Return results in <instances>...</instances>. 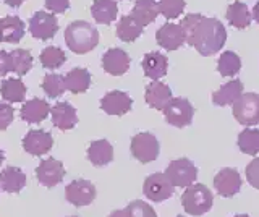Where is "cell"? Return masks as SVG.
I'll use <instances>...</instances> for the list:
<instances>
[{"mask_svg": "<svg viewBox=\"0 0 259 217\" xmlns=\"http://www.w3.org/2000/svg\"><path fill=\"white\" fill-rule=\"evenodd\" d=\"M42 67L47 70H55V68H60L65 62H67V55L65 52L60 49V47H55V46H49L46 49L40 52V57H39Z\"/></svg>", "mask_w": 259, "mask_h": 217, "instance_id": "d6a6232c", "label": "cell"}, {"mask_svg": "<svg viewBox=\"0 0 259 217\" xmlns=\"http://www.w3.org/2000/svg\"><path fill=\"white\" fill-rule=\"evenodd\" d=\"M65 86L73 94L86 93L91 86V73L86 68H73L65 75Z\"/></svg>", "mask_w": 259, "mask_h": 217, "instance_id": "484cf974", "label": "cell"}, {"mask_svg": "<svg viewBox=\"0 0 259 217\" xmlns=\"http://www.w3.org/2000/svg\"><path fill=\"white\" fill-rule=\"evenodd\" d=\"M174 191H175V187H174V183L168 180L165 172H156L149 175L143 185L144 196L154 201V203H162V201L168 199L174 195Z\"/></svg>", "mask_w": 259, "mask_h": 217, "instance_id": "52a82bcc", "label": "cell"}, {"mask_svg": "<svg viewBox=\"0 0 259 217\" xmlns=\"http://www.w3.org/2000/svg\"><path fill=\"white\" fill-rule=\"evenodd\" d=\"M130 55L123 49H109L102 55V68L112 76H121L125 75L130 68Z\"/></svg>", "mask_w": 259, "mask_h": 217, "instance_id": "9a60e30c", "label": "cell"}, {"mask_svg": "<svg viewBox=\"0 0 259 217\" xmlns=\"http://www.w3.org/2000/svg\"><path fill=\"white\" fill-rule=\"evenodd\" d=\"M215 191L224 198H232L241 190V177L237 168L225 167L214 177Z\"/></svg>", "mask_w": 259, "mask_h": 217, "instance_id": "7c38bea8", "label": "cell"}, {"mask_svg": "<svg viewBox=\"0 0 259 217\" xmlns=\"http://www.w3.org/2000/svg\"><path fill=\"white\" fill-rule=\"evenodd\" d=\"M185 10V0H159V13L164 18L174 20L178 18Z\"/></svg>", "mask_w": 259, "mask_h": 217, "instance_id": "d590c367", "label": "cell"}, {"mask_svg": "<svg viewBox=\"0 0 259 217\" xmlns=\"http://www.w3.org/2000/svg\"><path fill=\"white\" fill-rule=\"evenodd\" d=\"M144 98H146V102H148V106L157 110H164L167 107V104L174 99L172 90H170L165 83H160V81H152L146 86Z\"/></svg>", "mask_w": 259, "mask_h": 217, "instance_id": "e0dca14e", "label": "cell"}, {"mask_svg": "<svg viewBox=\"0 0 259 217\" xmlns=\"http://www.w3.org/2000/svg\"><path fill=\"white\" fill-rule=\"evenodd\" d=\"M214 204V195L206 185L202 183H193L188 188H185L182 195V206L185 212L190 215H204L209 212V209Z\"/></svg>", "mask_w": 259, "mask_h": 217, "instance_id": "3957f363", "label": "cell"}, {"mask_svg": "<svg viewBox=\"0 0 259 217\" xmlns=\"http://www.w3.org/2000/svg\"><path fill=\"white\" fill-rule=\"evenodd\" d=\"M26 187V173L18 167H5L0 172V188L7 193H20Z\"/></svg>", "mask_w": 259, "mask_h": 217, "instance_id": "44dd1931", "label": "cell"}, {"mask_svg": "<svg viewBox=\"0 0 259 217\" xmlns=\"http://www.w3.org/2000/svg\"><path fill=\"white\" fill-rule=\"evenodd\" d=\"M246 180L251 187L259 190V157L253 159L246 165Z\"/></svg>", "mask_w": 259, "mask_h": 217, "instance_id": "f35d334b", "label": "cell"}, {"mask_svg": "<svg viewBox=\"0 0 259 217\" xmlns=\"http://www.w3.org/2000/svg\"><path fill=\"white\" fill-rule=\"evenodd\" d=\"M217 70L222 76H235L241 70V59L232 51L224 52L217 62Z\"/></svg>", "mask_w": 259, "mask_h": 217, "instance_id": "1f68e13d", "label": "cell"}, {"mask_svg": "<svg viewBox=\"0 0 259 217\" xmlns=\"http://www.w3.org/2000/svg\"><path fill=\"white\" fill-rule=\"evenodd\" d=\"M159 15V4L156 0H138L132 9V17L140 26H148L152 21H156Z\"/></svg>", "mask_w": 259, "mask_h": 217, "instance_id": "ffe728a7", "label": "cell"}, {"mask_svg": "<svg viewBox=\"0 0 259 217\" xmlns=\"http://www.w3.org/2000/svg\"><path fill=\"white\" fill-rule=\"evenodd\" d=\"M232 217H249L248 214H237V215H232Z\"/></svg>", "mask_w": 259, "mask_h": 217, "instance_id": "bcb514c9", "label": "cell"}, {"mask_svg": "<svg viewBox=\"0 0 259 217\" xmlns=\"http://www.w3.org/2000/svg\"><path fill=\"white\" fill-rule=\"evenodd\" d=\"M109 217H130V214L125 207V209H117V211H113Z\"/></svg>", "mask_w": 259, "mask_h": 217, "instance_id": "b9f144b4", "label": "cell"}, {"mask_svg": "<svg viewBox=\"0 0 259 217\" xmlns=\"http://www.w3.org/2000/svg\"><path fill=\"white\" fill-rule=\"evenodd\" d=\"M91 13L96 23H99V25H110L118 15V5L115 0H94Z\"/></svg>", "mask_w": 259, "mask_h": 217, "instance_id": "d4e9b609", "label": "cell"}, {"mask_svg": "<svg viewBox=\"0 0 259 217\" xmlns=\"http://www.w3.org/2000/svg\"><path fill=\"white\" fill-rule=\"evenodd\" d=\"M0 29H2V41L16 44L24 36V23L18 17H5L0 20Z\"/></svg>", "mask_w": 259, "mask_h": 217, "instance_id": "4316f807", "label": "cell"}, {"mask_svg": "<svg viewBox=\"0 0 259 217\" xmlns=\"http://www.w3.org/2000/svg\"><path fill=\"white\" fill-rule=\"evenodd\" d=\"M65 177V167L60 160L54 157H47L40 160V164L36 168V179L40 185H44L47 188L57 187Z\"/></svg>", "mask_w": 259, "mask_h": 217, "instance_id": "8fae6325", "label": "cell"}, {"mask_svg": "<svg viewBox=\"0 0 259 217\" xmlns=\"http://www.w3.org/2000/svg\"><path fill=\"white\" fill-rule=\"evenodd\" d=\"M0 94L8 102H23L26 98V86L20 78H8L0 84Z\"/></svg>", "mask_w": 259, "mask_h": 217, "instance_id": "f1b7e54d", "label": "cell"}, {"mask_svg": "<svg viewBox=\"0 0 259 217\" xmlns=\"http://www.w3.org/2000/svg\"><path fill=\"white\" fill-rule=\"evenodd\" d=\"M12 71V57L5 51H0V78Z\"/></svg>", "mask_w": 259, "mask_h": 217, "instance_id": "60d3db41", "label": "cell"}, {"mask_svg": "<svg viewBox=\"0 0 259 217\" xmlns=\"http://www.w3.org/2000/svg\"><path fill=\"white\" fill-rule=\"evenodd\" d=\"M51 114H52L54 126H57L62 132L71 130V128H75V125L78 123L76 109L68 102H57L51 109Z\"/></svg>", "mask_w": 259, "mask_h": 217, "instance_id": "ac0fdd59", "label": "cell"}, {"mask_svg": "<svg viewBox=\"0 0 259 217\" xmlns=\"http://www.w3.org/2000/svg\"><path fill=\"white\" fill-rule=\"evenodd\" d=\"M47 10H51L54 15L65 13L70 9V0H46Z\"/></svg>", "mask_w": 259, "mask_h": 217, "instance_id": "ab89813d", "label": "cell"}, {"mask_svg": "<svg viewBox=\"0 0 259 217\" xmlns=\"http://www.w3.org/2000/svg\"><path fill=\"white\" fill-rule=\"evenodd\" d=\"M4 159H5V154H4V151H2V148H0V165H2V162H4Z\"/></svg>", "mask_w": 259, "mask_h": 217, "instance_id": "f6af8a7d", "label": "cell"}, {"mask_svg": "<svg viewBox=\"0 0 259 217\" xmlns=\"http://www.w3.org/2000/svg\"><path fill=\"white\" fill-rule=\"evenodd\" d=\"M132 154L136 160H140L141 164H149L152 160H156L159 156V141L157 138L149 132L138 133L132 138Z\"/></svg>", "mask_w": 259, "mask_h": 217, "instance_id": "5b68a950", "label": "cell"}, {"mask_svg": "<svg viewBox=\"0 0 259 217\" xmlns=\"http://www.w3.org/2000/svg\"><path fill=\"white\" fill-rule=\"evenodd\" d=\"M141 67L144 70V75L151 78L152 81H157L162 76L167 75L168 70V60L164 54L160 52H149L144 55L141 62Z\"/></svg>", "mask_w": 259, "mask_h": 217, "instance_id": "d6986e66", "label": "cell"}, {"mask_svg": "<svg viewBox=\"0 0 259 217\" xmlns=\"http://www.w3.org/2000/svg\"><path fill=\"white\" fill-rule=\"evenodd\" d=\"M227 20H229L230 26L237 29H245L251 25L253 17H251V13L245 4L233 2L232 5H229V9H227Z\"/></svg>", "mask_w": 259, "mask_h": 217, "instance_id": "83f0119b", "label": "cell"}, {"mask_svg": "<svg viewBox=\"0 0 259 217\" xmlns=\"http://www.w3.org/2000/svg\"><path fill=\"white\" fill-rule=\"evenodd\" d=\"M57 31H59V21H57L54 13L47 12H36L29 20V33L32 37L40 39V41H49L52 39Z\"/></svg>", "mask_w": 259, "mask_h": 217, "instance_id": "9c48e42d", "label": "cell"}, {"mask_svg": "<svg viewBox=\"0 0 259 217\" xmlns=\"http://www.w3.org/2000/svg\"><path fill=\"white\" fill-rule=\"evenodd\" d=\"M54 146V138L44 130H29L23 138V149L31 156H44Z\"/></svg>", "mask_w": 259, "mask_h": 217, "instance_id": "4fadbf2b", "label": "cell"}, {"mask_svg": "<svg viewBox=\"0 0 259 217\" xmlns=\"http://www.w3.org/2000/svg\"><path fill=\"white\" fill-rule=\"evenodd\" d=\"M12 57V71L18 76H24L32 68V57L31 52L26 49H15L10 52Z\"/></svg>", "mask_w": 259, "mask_h": 217, "instance_id": "836d02e7", "label": "cell"}, {"mask_svg": "<svg viewBox=\"0 0 259 217\" xmlns=\"http://www.w3.org/2000/svg\"><path fill=\"white\" fill-rule=\"evenodd\" d=\"M177 217H185V215H177Z\"/></svg>", "mask_w": 259, "mask_h": 217, "instance_id": "c3c4849f", "label": "cell"}, {"mask_svg": "<svg viewBox=\"0 0 259 217\" xmlns=\"http://www.w3.org/2000/svg\"><path fill=\"white\" fill-rule=\"evenodd\" d=\"M73 217H75V215H73Z\"/></svg>", "mask_w": 259, "mask_h": 217, "instance_id": "681fc988", "label": "cell"}, {"mask_svg": "<svg viewBox=\"0 0 259 217\" xmlns=\"http://www.w3.org/2000/svg\"><path fill=\"white\" fill-rule=\"evenodd\" d=\"M156 41L160 47H164L165 51H177L186 42L185 31L180 25L175 23H165L164 26H160L156 33Z\"/></svg>", "mask_w": 259, "mask_h": 217, "instance_id": "5bb4252c", "label": "cell"}, {"mask_svg": "<svg viewBox=\"0 0 259 217\" xmlns=\"http://www.w3.org/2000/svg\"><path fill=\"white\" fill-rule=\"evenodd\" d=\"M233 117L237 122L245 126H253L259 123V94L246 93L233 104Z\"/></svg>", "mask_w": 259, "mask_h": 217, "instance_id": "8992f818", "label": "cell"}, {"mask_svg": "<svg viewBox=\"0 0 259 217\" xmlns=\"http://www.w3.org/2000/svg\"><path fill=\"white\" fill-rule=\"evenodd\" d=\"M126 211L130 217H157L156 211L151 207V204H148L146 201H141V199L132 201V203L126 206Z\"/></svg>", "mask_w": 259, "mask_h": 217, "instance_id": "8d00e7d4", "label": "cell"}, {"mask_svg": "<svg viewBox=\"0 0 259 217\" xmlns=\"http://www.w3.org/2000/svg\"><path fill=\"white\" fill-rule=\"evenodd\" d=\"M165 175L177 188H188L198 179V168L190 159H175L165 168Z\"/></svg>", "mask_w": 259, "mask_h": 217, "instance_id": "277c9868", "label": "cell"}, {"mask_svg": "<svg viewBox=\"0 0 259 217\" xmlns=\"http://www.w3.org/2000/svg\"><path fill=\"white\" fill-rule=\"evenodd\" d=\"M42 90L49 96V98H59L65 91H67V86H65V76L57 75V73H47L42 79Z\"/></svg>", "mask_w": 259, "mask_h": 217, "instance_id": "e575fe53", "label": "cell"}, {"mask_svg": "<svg viewBox=\"0 0 259 217\" xmlns=\"http://www.w3.org/2000/svg\"><path fill=\"white\" fill-rule=\"evenodd\" d=\"M4 2H5L7 5L13 7V9H18V7L24 2V0H4Z\"/></svg>", "mask_w": 259, "mask_h": 217, "instance_id": "7bdbcfd3", "label": "cell"}, {"mask_svg": "<svg viewBox=\"0 0 259 217\" xmlns=\"http://www.w3.org/2000/svg\"><path fill=\"white\" fill-rule=\"evenodd\" d=\"M0 42H2V29H0Z\"/></svg>", "mask_w": 259, "mask_h": 217, "instance_id": "7dc6e473", "label": "cell"}, {"mask_svg": "<svg viewBox=\"0 0 259 217\" xmlns=\"http://www.w3.org/2000/svg\"><path fill=\"white\" fill-rule=\"evenodd\" d=\"M253 18H254V21H256V23H259V0L256 2L254 9H253Z\"/></svg>", "mask_w": 259, "mask_h": 217, "instance_id": "ee69618b", "label": "cell"}, {"mask_svg": "<svg viewBox=\"0 0 259 217\" xmlns=\"http://www.w3.org/2000/svg\"><path fill=\"white\" fill-rule=\"evenodd\" d=\"M162 112H164L167 122L177 128L191 125L193 115H194V109L191 106V102L183 98H174Z\"/></svg>", "mask_w": 259, "mask_h": 217, "instance_id": "ba28073f", "label": "cell"}, {"mask_svg": "<svg viewBox=\"0 0 259 217\" xmlns=\"http://www.w3.org/2000/svg\"><path fill=\"white\" fill-rule=\"evenodd\" d=\"M51 106L44 99H31L26 101L21 107V118L28 123H39L51 114Z\"/></svg>", "mask_w": 259, "mask_h": 217, "instance_id": "cb8c5ba5", "label": "cell"}, {"mask_svg": "<svg viewBox=\"0 0 259 217\" xmlns=\"http://www.w3.org/2000/svg\"><path fill=\"white\" fill-rule=\"evenodd\" d=\"M180 26L185 31L186 42L204 57L217 54L227 41L225 26L215 18L202 17L199 13H190L182 20Z\"/></svg>", "mask_w": 259, "mask_h": 217, "instance_id": "6da1fadb", "label": "cell"}, {"mask_svg": "<svg viewBox=\"0 0 259 217\" xmlns=\"http://www.w3.org/2000/svg\"><path fill=\"white\" fill-rule=\"evenodd\" d=\"M133 106V99L123 91H110L101 99V109L109 115H125Z\"/></svg>", "mask_w": 259, "mask_h": 217, "instance_id": "2e32d148", "label": "cell"}, {"mask_svg": "<svg viewBox=\"0 0 259 217\" xmlns=\"http://www.w3.org/2000/svg\"><path fill=\"white\" fill-rule=\"evenodd\" d=\"M15 118V110L10 104L0 102V132L7 130Z\"/></svg>", "mask_w": 259, "mask_h": 217, "instance_id": "74e56055", "label": "cell"}, {"mask_svg": "<svg viewBox=\"0 0 259 217\" xmlns=\"http://www.w3.org/2000/svg\"><path fill=\"white\" fill-rule=\"evenodd\" d=\"M141 34H143V26L138 25L130 15L120 18V21L117 23V37L120 39V41L135 42Z\"/></svg>", "mask_w": 259, "mask_h": 217, "instance_id": "f546056e", "label": "cell"}, {"mask_svg": "<svg viewBox=\"0 0 259 217\" xmlns=\"http://www.w3.org/2000/svg\"><path fill=\"white\" fill-rule=\"evenodd\" d=\"M243 94V83L240 79H232V81L222 84L219 90L212 94V102L215 106H233L235 102L240 99V96Z\"/></svg>", "mask_w": 259, "mask_h": 217, "instance_id": "7402d4cb", "label": "cell"}, {"mask_svg": "<svg viewBox=\"0 0 259 217\" xmlns=\"http://www.w3.org/2000/svg\"><path fill=\"white\" fill-rule=\"evenodd\" d=\"M238 148L243 154L256 156L259 154V130L257 128H246L238 135Z\"/></svg>", "mask_w": 259, "mask_h": 217, "instance_id": "4dcf8cb0", "label": "cell"}, {"mask_svg": "<svg viewBox=\"0 0 259 217\" xmlns=\"http://www.w3.org/2000/svg\"><path fill=\"white\" fill-rule=\"evenodd\" d=\"M65 42L75 54H88L99 44V31L88 21H73L65 29Z\"/></svg>", "mask_w": 259, "mask_h": 217, "instance_id": "7a4b0ae2", "label": "cell"}, {"mask_svg": "<svg viewBox=\"0 0 259 217\" xmlns=\"http://www.w3.org/2000/svg\"><path fill=\"white\" fill-rule=\"evenodd\" d=\"M65 196H67L68 203L73 206H89L96 199V187L84 179H78L68 183L67 190H65Z\"/></svg>", "mask_w": 259, "mask_h": 217, "instance_id": "30bf717a", "label": "cell"}, {"mask_svg": "<svg viewBox=\"0 0 259 217\" xmlns=\"http://www.w3.org/2000/svg\"><path fill=\"white\" fill-rule=\"evenodd\" d=\"M88 159L96 167H104L113 160V148L107 140H96L88 148Z\"/></svg>", "mask_w": 259, "mask_h": 217, "instance_id": "603a6c76", "label": "cell"}]
</instances>
